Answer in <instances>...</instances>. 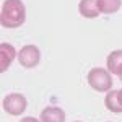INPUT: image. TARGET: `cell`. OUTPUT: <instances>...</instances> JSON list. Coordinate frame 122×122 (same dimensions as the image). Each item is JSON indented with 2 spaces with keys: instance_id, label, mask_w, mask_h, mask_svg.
Masks as SVG:
<instances>
[{
  "instance_id": "cell-1",
  "label": "cell",
  "mask_w": 122,
  "mask_h": 122,
  "mask_svg": "<svg viewBox=\"0 0 122 122\" xmlns=\"http://www.w3.org/2000/svg\"><path fill=\"white\" fill-rule=\"evenodd\" d=\"M26 20V7L23 0H5L0 10V23L3 28H20Z\"/></svg>"
},
{
  "instance_id": "cell-2",
  "label": "cell",
  "mask_w": 122,
  "mask_h": 122,
  "mask_svg": "<svg viewBox=\"0 0 122 122\" xmlns=\"http://www.w3.org/2000/svg\"><path fill=\"white\" fill-rule=\"evenodd\" d=\"M88 85L93 88L94 91L98 93H107L111 91L112 88V76H111V72L106 70V68H101V67H94L88 72Z\"/></svg>"
},
{
  "instance_id": "cell-3",
  "label": "cell",
  "mask_w": 122,
  "mask_h": 122,
  "mask_svg": "<svg viewBox=\"0 0 122 122\" xmlns=\"http://www.w3.org/2000/svg\"><path fill=\"white\" fill-rule=\"evenodd\" d=\"M2 107L3 111L10 116H20L26 111L28 107V101L21 93H10L3 98L2 101Z\"/></svg>"
},
{
  "instance_id": "cell-4",
  "label": "cell",
  "mask_w": 122,
  "mask_h": 122,
  "mask_svg": "<svg viewBox=\"0 0 122 122\" xmlns=\"http://www.w3.org/2000/svg\"><path fill=\"white\" fill-rule=\"evenodd\" d=\"M18 62H20V65L25 67V68L38 67V64L41 62V51H39V47L34 46V44L23 46L18 52Z\"/></svg>"
},
{
  "instance_id": "cell-5",
  "label": "cell",
  "mask_w": 122,
  "mask_h": 122,
  "mask_svg": "<svg viewBox=\"0 0 122 122\" xmlns=\"http://www.w3.org/2000/svg\"><path fill=\"white\" fill-rule=\"evenodd\" d=\"M15 57H18L16 49L10 42H2L0 44V72L2 73L8 70V67L13 64Z\"/></svg>"
},
{
  "instance_id": "cell-6",
  "label": "cell",
  "mask_w": 122,
  "mask_h": 122,
  "mask_svg": "<svg viewBox=\"0 0 122 122\" xmlns=\"http://www.w3.org/2000/svg\"><path fill=\"white\" fill-rule=\"evenodd\" d=\"M78 11L83 18L93 20L99 16V8H98V0H80L78 3Z\"/></svg>"
},
{
  "instance_id": "cell-7",
  "label": "cell",
  "mask_w": 122,
  "mask_h": 122,
  "mask_svg": "<svg viewBox=\"0 0 122 122\" xmlns=\"http://www.w3.org/2000/svg\"><path fill=\"white\" fill-rule=\"evenodd\" d=\"M39 119L41 122H65V112L57 106H49L42 109Z\"/></svg>"
},
{
  "instance_id": "cell-8",
  "label": "cell",
  "mask_w": 122,
  "mask_h": 122,
  "mask_svg": "<svg viewBox=\"0 0 122 122\" xmlns=\"http://www.w3.org/2000/svg\"><path fill=\"white\" fill-rule=\"evenodd\" d=\"M106 65H107V70H109L112 75H117V76L122 75V51L121 49L112 51V52L107 56Z\"/></svg>"
},
{
  "instance_id": "cell-9",
  "label": "cell",
  "mask_w": 122,
  "mask_h": 122,
  "mask_svg": "<svg viewBox=\"0 0 122 122\" xmlns=\"http://www.w3.org/2000/svg\"><path fill=\"white\" fill-rule=\"evenodd\" d=\"M104 106L107 107V111H111L114 114H122V104L119 101V90H111L106 93Z\"/></svg>"
},
{
  "instance_id": "cell-10",
  "label": "cell",
  "mask_w": 122,
  "mask_h": 122,
  "mask_svg": "<svg viewBox=\"0 0 122 122\" xmlns=\"http://www.w3.org/2000/svg\"><path fill=\"white\" fill-rule=\"evenodd\" d=\"M122 7V0H98V8L104 15H112Z\"/></svg>"
},
{
  "instance_id": "cell-11",
  "label": "cell",
  "mask_w": 122,
  "mask_h": 122,
  "mask_svg": "<svg viewBox=\"0 0 122 122\" xmlns=\"http://www.w3.org/2000/svg\"><path fill=\"white\" fill-rule=\"evenodd\" d=\"M20 122H41V119H36V117H31V116H28V117H23Z\"/></svg>"
},
{
  "instance_id": "cell-12",
  "label": "cell",
  "mask_w": 122,
  "mask_h": 122,
  "mask_svg": "<svg viewBox=\"0 0 122 122\" xmlns=\"http://www.w3.org/2000/svg\"><path fill=\"white\" fill-rule=\"evenodd\" d=\"M119 101H121V104H122V88L119 90Z\"/></svg>"
},
{
  "instance_id": "cell-13",
  "label": "cell",
  "mask_w": 122,
  "mask_h": 122,
  "mask_svg": "<svg viewBox=\"0 0 122 122\" xmlns=\"http://www.w3.org/2000/svg\"><path fill=\"white\" fill-rule=\"evenodd\" d=\"M119 78H121V80H122V75H121V76H119Z\"/></svg>"
},
{
  "instance_id": "cell-14",
  "label": "cell",
  "mask_w": 122,
  "mask_h": 122,
  "mask_svg": "<svg viewBox=\"0 0 122 122\" xmlns=\"http://www.w3.org/2000/svg\"><path fill=\"white\" fill-rule=\"evenodd\" d=\"M75 122H81V121H75Z\"/></svg>"
}]
</instances>
